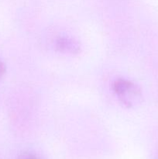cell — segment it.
<instances>
[{
  "label": "cell",
  "instance_id": "obj_2",
  "mask_svg": "<svg viewBox=\"0 0 158 159\" xmlns=\"http://www.w3.org/2000/svg\"><path fill=\"white\" fill-rule=\"evenodd\" d=\"M56 48L60 52L64 54H77L80 52V46L76 41L69 37H60L56 41Z\"/></svg>",
  "mask_w": 158,
  "mask_h": 159
},
{
  "label": "cell",
  "instance_id": "obj_4",
  "mask_svg": "<svg viewBox=\"0 0 158 159\" xmlns=\"http://www.w3.org/2000/svg\"><path fill=\"white\" fill-rule=\"evenodd\" d=\"M19 159H39L35 155H30V154H25V155H22Z\"/></svg>",
  "mask_w": 158,
  "mask_h": 159
},
{
  "label": "cell",
  "instance_id": "obj_3",
  "mask_svg": "<svg viewBox=\"0 0 158 159\" xmlns=\"http://www.w3.org/2000/svg\"><path fill=\"white\" fill-rule=\"evenodd\" d=\"M5 73H6V67H5L2 61L0 60V82H1L2 79L4 77Z\"/></svg>",
  "mask_w": 158,
  "mask_h": 159
},
{
  "label": "cell",
  "instance_id": "obj_1",
  "mask_svg": "<svg viewBox=\"0 0 158 159\" xmlns=\"http://www.w3.org/2000/svg\"><path fill=\"white\" fill-rule=\"evenodd\" d=\"M113 91L118 99L127 108H132L141 102V90L137 85L126 79H119L113 83Z\"/></svg>",
  "mask_w": 158,
  "mask_h": 159
}]
</instances>
